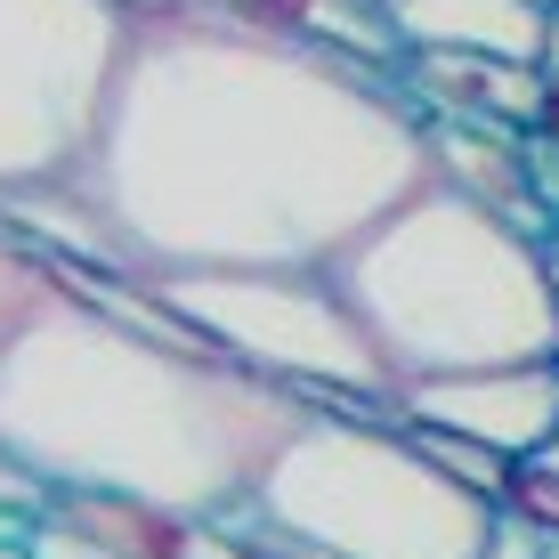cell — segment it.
Listing matches in <instances>:
<instances>
[{"mask_svg":"<svg viewBox=\"0 0 559 559\" xmlns=\"http://www.w3.org/2000/svg\"><path fill=\"white\" fill-rule=\"evenodd\" d=\"M130 9L82 195L139 276H333L438 179L397 73L203 0Z\"/></svg>","mask_w":559,"mask_h":559,"instance_id":"1","label":"cell"},{"mask_svg":"<svg viewBox=\"0 0 559 559\" xmlns=\"http://www.w3.org/2000/svg\"><path fill=\"white\" fill-rule=\"evenodd\" d=\"M308 406L284 381L130 333L57 284L0 349V447L49 495H114L179 519H243Z\"/></svg>","mask_w":559,"mask_h":559,"instance_id":"2","label":"cell"},{"mask_svg":"<svg viewBox=\"0 0 559 559\" xmlns=\"http://www.w3.org/2000/svg\"><path fill=\"white\" fill-rule=\"evenodd\" d=\"M341 300L373 333L381 365L406 381L495 373L559 357V260L511 219L430 179L333 267Z\"/></svg>","mask_w":559,"mask_h":559,"instance_id":"3","label":"cell"},{"mask_svg":"<svg viewBox=\"0 0 559 559\" xmlns=\"http://www.w3.org/2000/svg\"><path fill=\"white\" fill-rule=\"evenodd\" d=\"M495 503L462 495L397 421L308 414L243 527L260 559H487Z\"/></svg>","mask_w":559,"mask_h":559,"instance_id":"4","label":"cell"},{"mask_svg":"<svg viewBox=\"0 0 559 559\" xmlns=\"http://www.w3.org/2000/svg\"><path fill=\"white\" fill-rule=\"evenodd\" d=\"M130 33V0H0V203L82 179Z\"/></svg>","mask_w":559,"mask_h":559,"instance_id":"5","label":"cell"},{"mask_svg":"<svg viewBox=\"0 0 559 559\" xmlns=\"http://www.w3.org/2000/svg\"><path fill=\"white\" fill-rule=\"evenodd\" d=\"M146 293L203 333L227 365L260 381H284L300 397H397V373L381 365L373 333L341 300L333 276H146Z\"/></svg>","mask_w":559,"mask_h":559,"instance_id":"6","label":"cell"},{"mask_svg":"<svg viewBox=\"0 0 559 559\" xmlns=\"http://www.w3.org/2000/svg\"><path fill=\"white\" fill-rule=\"evenodd\" d=\"M397 406H406V430H447V438H471V447H487L503 462H544V447L559 438V357L406 381Z\"/></svg>","mask_w":559,"mask_h":559,"instance_id":"7","label":"cell"},{"mask_svg":"<svg viewBox=\"0 0 559 559\" xmlns=\"http://www.w3.org/2000/svg\"><path fill=\"white\" fill-rule=\"evenodd\" d=\"M406 49H447V57H511L544 66L551 9L544 0H390L381 9Z\"/></svg>","mask_w":559,"mask_h":559,"instance_id":"8","label":"cell"},{"mask_svg":"<svg viewBox=\"0 0 559 559\" xmlns=\"http://www.w3.org/2000/svg\"><path fill=\"white\" fill-rule=\"evenodd\" d=\"M527 139L519 130H462V122H430V170L447 187H462L471 203H487L495 219H511L527 243H551L559 219L544 211V195L527 187Z\"/></svg>","mask_w":559,"mask_h":559,"instance_id":"9","label":"cell"},{"mask_svg":"<svg viewBox=\"0 0 559 559\" xmlns=\"http://www.w3.org/2000/svg\"><path fill=\"white\" fill-rule=\"evenodd\" d=\"M57 300V276H49V260L41 252H25L16 236H0V349H9L16 333H25L33 317Z\"/></svg>","mask_w":559,"mask_h":559,"instance_id":"10","label":"cell"},{"mask_svg":"<svg viewBox=\"0 0 559 559\" xmlns=\"http://www.w3.org/2000/svg\"><path fill=\"white\" fill-rule=\"evenodd\" d=\"M421 454H430V471H447L462 495H478V503H495L503 511V487H511V471L519 462H503V454H487V447H471V438H447V430H406Z\"/></svg>","mask_w":559,"mask_h":559,"instance_id":"11","label":"cell"},{"mask_svg":"<svg viewBox=\"0 0 559 559\" xmlns=\"http://www.w3.org/2000/svg\"><path fill=\"white\" fill-rule=\"evenodd\" d=\"M503 511L527 519V527H544L559 544V471H544V462H519L511 487H503Z\"/></svg>","mask_w":559,"mask_h":559,"instance_id":"12","label":"cell"},{"mask_svg":"<svg viewBox=\"0 0 559 559\" xmlns=\"http://www.w3.org/2000/svg\"><path fill=\"white\" fill-rule=\"evenodd\" d=\"M0 511H25V519H49V511H57V495H49L9 447H0Z\"/></svg>","mask_w":559,"mask_h":559,"instance_id":"13","label":"cell"},{"mask_svg":"<svg viewBox=\"0 0 559 559\" xmlns=\"http://www.w3.org/2000/svg\"><path fill=\"white\" fill-rule=\"evenodd\" d=\"M33 559H122V551H106L98 535L66 527V519H41V527H33Z\"/></svg>","mask_w":559,"mask_h":559,"instance_id":"14","label":"cell"},{"mask_svg":"<svg viewBox=\"0 0 559 559\" xmlns=\"http://www.w3.org/2000/svg\"><path fill=\"white\" fill-rule=\"evenodd\" d=\"M487 559H551V535L503 511V519H495V544H487Z\"/></svg>","mask_w":559,"mask_h":559,"instance_id":"15","label":"cell"},{"mask_svg":"<svg viewBox=\"0 0 559 559\" xmlns=\"http://www.w3.org/2000/svg\"><path fill=\"white\" fill-rule=\"evenodd\" d=\"M33 527H41V519H25V511H0V544H33Z\"/></svg>","mask_w":559,"mask_h":559,"instance_id":"16","label":"cell"},{"mask_svg":"<svg viewBox=\"0 0 559 559\" xmlns=\"http://www.w3.org/2000/svg\"><path fill=\"white\" fill-rule=\"evenodd\" d=\"M535 139H551V146H559V82H551V106H544V122H535Z\"/></svg>","mask_w":559,"mask_h":559,"instance_id":"17","label":"cell"},{"mask_svg":"<svg viewBox=\"0 0 559 559\" xmlns=\"http://www.w3.org/2000/svg\"><path fill=\"white\" fill-rule=\"evenodd\" d=\"M0 559H33V544H0Z\"/></svg>","mask_w":559,"mask_h":559,"instance_id":"18","label":"cell"},{"mask_svg":"<svg viewBox=\"0 0 559 559\" xmlns=\"http://www.w3.org/2000/svg\"><path fill=\"white\" fill-rule=\"evenodd\" d=\"M544 471H559V438H551V447H544Z\"/></svg>","mask_w":559,"mask_h":559,"instance_id":"19","label":"cell"},{"mask_svg":"<svg viewBox=\"0 0 559 559\" xmlns=\"http://www.w3.org/2000/svg\"><path fill=\"white\" fill-rule=\"evenodd\" d=\"M551 260H559V236H551Z\"/></svg>","mask_w":559,"mask_h":559,"instance_id":"20","label":"cell"},{"mask_svg":"<svg viewBox=\"0 0 559 559\" xmlns=\"http://www.w3.org/2000/svg\"><path fill=\"white\" fill-rule=\"evenodd\" d=\"M373 9H390V0H373Z\"/></svg>","mask_w":559,"mask_h":559,"instance_id":"21","label":"cell"},{"mask_svg":"<svg viewBox=\"0 0 559 559\" xmlns=\"http://www.w3.org/2000/svg\"><path fill=\"white\" fill-rule=\"evenodd\" d=\"M551 559H559V544H551Z\"/></svg>","mask_w":559,"mask_h":559,"instance_id":"22","label":"cell"}]
</instances>
